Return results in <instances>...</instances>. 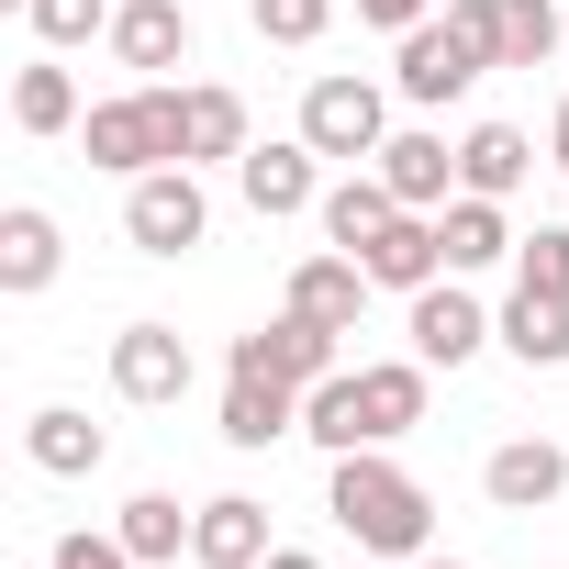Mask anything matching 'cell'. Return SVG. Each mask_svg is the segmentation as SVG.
<instances>
[{
    "mask_svg": "<svg viewBox=\"0 0 569 569\" xmlns=\"http://www.w3.org/2000/svg\"><path fill=\"white\" fill-rule=\"evenodd\" d=\"M491 68H502V46H491V0H447V12H425V23L402 34L391 90H402L413 112H447V101H469Z\"/></svg>",
    "mask_w": 569,
    "mask_h": 569,
    "instance_id": "cell-1",
    "label": "cell"
},
{
    "mask_svg": "<svg viewBox=\"0 0 569 569\" xmlns=\"http://www.w3.org/2000/svg\"><path fill=\"white\" fill-rule=\"evenodd\" d=\"M325 513L369 547V558H425V536H436V502H425V480L413 469H391L380 447H358V458H336V480H325Z\"/></svg>",
    "mask_w": 569,
    "mask_h": 569,
    "instance_id": "cell-2",
    "label": "cell"
},
{
    "mask_svg": "<svg viewBox=\"0 0 569 569\" xmlns=\"http://www.w3.org/2000/svg\"><path fill=\"white\" fill-rule=\"evenodd\" d=\"M179 101H190V90H168V79H146V90H123V101H90V112H79V157L112 168V179L190 168V112H179Z\"/></svg>",
    "mask_w": 569,
    "mask_h": 569,
    "instance_id": "cell-3",
    "label": "cell"
},
{
    "mask_svg": "<svg viewBox=\"0 0 569 569\" xmlns=\"http://www.w3.org/2000/svg\"><path fill=\"white\" fill-rule=\"evenodd\" d=\"M123 234H134L146 257H190V246L212 234L201 179H190V168H146V179H123Z\"/></svg>",
    "mask_w": 569,
    "mask_h": 569,
    "instance_id": "cell-4",
    "label": "cell"
},
{
    "mask_svg": "<svg viewBox=\"0 0 569 569\" xmlns=\"http://www.w3.org/2000/svg\"><path fill=\"white\" fill-rule=\"evenodd\" d=\"M302 134H313V157H380L391 146V101L369 90V79H313L302 90Z\"/></svg>",
    "mask_w": 569,
    "mask_h": 569,
    "instance_id": "cell-5",
    "label": "cell"
},
{
    "mask_svg": "<svg viewBox=\"0 0 569 569\" xmlns=\"http://www.w3.org/2000/svg\"><path fill=\"white\" fill-rule=\"evenodd\" d=\"M234 190H246V212H257V223H279V212H313V201H325V179H313V134L246 146V157H234Z\"/></svg>",
    "mask_w": 569,
    "mask_h": 569,
    "instance_id": "cell-6",
    "label": "cell"
},
{
    "mask_svg": "<svg viewBox=\"0 0 569 569\" xmlns=\"http://www.w3.org/2000/svg\"><path fill=\"white\" fill-rule=\"evenodd\" d=\"M223 369H268V380H336V325H313V313H291L279 302V325H257V336H234V358Z\"/></svg>",
    "mask_w": 569,
    "mask_h": 569,
    "instance_id": "cell-7",
    "label": "cell"
},
{
    "mask_svg": "<svg viewBox=\"0 0 569 569\" xmlns=\"http://www.w3.org/2000/svg\"><path fill=\"white\" fill-rule=\"evenodd\" d=\"M112 391L146 402V413L179 402V391H190V336H179V325H123V336H112Z\"/></svg>",
    "mask_w": 569,
    "mask_h": 569,
    "instance_id": "cell-8",
    "label": "cell"
},
{
    "mask_svg": "<svg viewBox=\"0 0 569 569\" xmlns=\"http://www.w3.org/2000/svg\"><path fill=\"white\" fill-rule=\"evenodd\" d=\"M480 491H491L502 513H547V502L569 491V447H558V436H502V447L480 458Z\"/></svg>",
    "mask_w": 569,
    "mask_h": 569,
    "instance_id": "cell-9",
    "label": "cell"
},
{
    "mask_svg": "<svg viewBox=\"0 0 569 569\" xmlns=\"http://www.w3.org/2000/svg\"><path fill=\"white\" fill-rule=\"evenodd\" d=\"M480 347H491V313L458 291V268L436 279V291H413V358H425V369H469Z\"/></svg>",
    "mask_w": 569,
    "mask_h": 569,
    "instance_id": "cell-10",
    "label": "cell"
},
{
    "mask_svg": "<svg viewBox=\"0 0 569 569\" xmlns=\"http://www.w3.org/2000/svg\"><path fill=\"white\" fill-rule=\"evenodd\" d=\"M279 536H268V502H246V491H212V502H190V569H257Z\"/></svg>",
    "mask_w": 569,
    "mask_h": 569,
    "instance_id": "cell-11",
    "label": "cell"
},
{
    "mask_svg": "<svg viewBox=\"0 0 569 569\" xmlns=\"http://www.w3.org/2000/svg\"><path fill=\"white\" fill-rule=\"evenodd\" d=\"M358 268L380 279V291H402V302H413V291H436V279H447V234H436V212H391V223H380V246H369Z\"/></svg>",
    "mask_w": 569,
    "mask_h": 569,
    "instance_id": "cell-12",
    "label": "cell"
},
{
    "mask_svg": "<svg viewBox=\"0 0 569 569\" xmlns=\"http://www.w3.org/2000/svg\"><path fill=\"white\" fill-rule=\"evenodd\" d=\"M279 436H302V380L234 369L223 380V447H279Z\"/></svg>",
    "mask_w": 569,
    "mask_h": 569,
    "instance_id": "cell-13",
    "label": "cell"
},
{
    "mask_svg": "<svg viewBox=\"0 0 569 569\" xmlns=\"http://www.w3.org/2000/svg\"><path fill=\"white\" fill-rule=\"evenodd\" d=\"M425 380H436L425 358H369V369H358V436H369V447L413 436V425H425Z\"/></svg>",
    "mask_w": 569,
    "mask_h": 569,
    "instance_id": "cell-14",
    "label": "cell"
},
{
    "mask_svg": "<svg viewBox=\"0 0 569 569\" xmlns=\"http://www.w3.org/2000/svg\"><path fill=\"white\" fill-rule=\"evenodd\" d=\"M369 291H380V279H369L347 246H325V257H302V268H291V313H313V325H336V336H358Z\"/></svg>",
    "mask_w": 569,
    "mask_h": 569,
    "instance_id": "cell-15",
    "label": "cell"
},
{
    "mask_svg": "<svg viewBox=\"0 0 569 569\" xmlns=\"http://www.w3.org/2000/svg\"><path fill=\"white\" fill-rule=\"evenodd\" d=\"M380 179L402 190V212H447V201H458V146L413 123V134H391V146H380Z\"/></svg>",
    "mask_w": 569,
    "mask_h": 569,
    "instance_id": "cell-16",
    "label": "cell"
},
{
    "mask_svg": "<svg viewBox=\"0 0 569 569\" xmlns=\"http://www.w3.org/2000/svg\"><path fill=\"white\" fill-rule=\"evenodd\" d=\"M101 46H112L123 68H146V79H157V68H179V57H190V12H179V0H112V34H101Z\"/></svg>",
    "mask_w": 569,
    "mask_h": 569,
    "instance_id": "cell-17",
    "label": "cell"
},
{
    "mask_svg": "<svg viewBox=\"0 0 569 569\" xmlns=\"http://www.w3.org/2000/svg\"><path fill=\"white\" fill-rule=\"evenodd\" d=\"M68 268V234H57V212H34V201H12L0 212V291H46V279Z\"/></svg>",
    "mask_w": 569,
    "mask_h": 569,
    "instance_id": "cell-18",
    "label": "cell"
},
{
    "mask_svg": "<svg viewBox=\"0 0 569 569\" xmlns=\"http://www.w3.org/2000/svg\"><path fill=\"white\" fill-rule=\"evenodd\" d=\"M491 347H513L525 369H569V302H558V291H525V279H513V302L491 313Z\"/></svg>",
    "mask_w": 569,
    "mask_h": 569,
    "instance_id": "cell-19",
    "label": "cell"
},
{
    "mask_svg": "<svg viewBox=\"0 0 569 569\" xmlns=\"http://www.w3.org/2000/svg\"><path fill=\"white\" fill-rule=\"evenodd\" d=\"M313 212H325V246H347V257H369V246H380V223L402 212V190H391L380 168H347V179H336V190H325Z\"/></svg>",
    "mask_w": 569,
    "mask_h": 569,
    "instance_id": "cell-20",
    "label": "cell"
},
{
    "mask_svg": "<svg viewBox=\"0 0 569 569\" xmlns=\"http://www.w3.org/2000/svg\"><path fill=\"white\" fill-rule=\"evenodd\" d=\"M436 234H447V268H458V279H480V268H502V257L525 246V234L502 223V201H480V190H458V201L436 212Z\"/></svg>",
    "mask_w": 569,
    "mask_h": 569,
    "instance_id": "cell-21",
    "label": "cell"
},
{
    "mask_svg": "<svg viewBox=\"0 0 569 569\" xmlns=\"http://www.w3.org/2000/svg\"><path fill=\"white\" fill-rule=\"evenodd\" d=\"M23 458H34L46 480H90V469L112 458V436H101L90 413H68V402H46V413L23 425Z\"/></svg>",
    "mask_w": 569,
    "mask_h": 569,
    "instance_id": "cell-22",
    "label": "cell"
},
{
    "mask_svg": "<svg viewBox=\"0 0 569 569\" xmlns=\"http://www.w3.org/2000/svg\"><path fill=\"white\" fill-rule=\"evenodd\" d=\"M525 168H536V146H525L513 123H469V134H458V190L513 201V190H525Z\"/></svg>",
    "mask_w": 569,
    "mask_h": 569,
    "instance_id": "cell-23",
    "label": "cell"
},
{
    "mask_svg": "<svg viewBox=\"0 0 569 569\" xmlns=\"http://www.w3.org/2000/svg\"><path fill=\"white\" fill-rule=\"evenodd\" d=\"M558 34H569V0H491V46H502V68H547Z\"/></svg>",
    "mask_w": 569,
    "mask_h": 569,
    "instance_id": "cell-24",
    "label": "cell"
},
{
    "mask_svg": "<svg viewBox=\"0 0 569 569\" xmlns=\"http://www.w3.org/2000/svg\"><path fill=\"white\" fill-rule=\"evenodd\" d=\"M12 123H23V134H79V79H68L57 57H34V68L12 79Z\"/></svg>",
    "mask_w": 569,
    "mask_h": 569,
    "instance_id": "cell-25",
    "label": "cell"
},
{
    "mask_svg": "<svg viewBox=\"0 0 569 569\" xmlns=\"http://www.w3.org/2000/svg\"><path fill=\"white\" fill-rule=\"evenodd\" d=\"M112 536H123V547H134V558H146V569H168V558H179V547H190V513H179V491H134V502H123V525H112Z\"/></svg>",
    "mask_w": 569,
    "mask_h": 569,
    "instance_id": "cell-26",
    "label": "cell"
},
{
    "mask_svg": "<svg viewBox=\"0 0 569 569\" xmlns=\"http://www.w3.org/2000/svg\"><path fill=\"white\" fill-rule=\"evenodd\" d=\"M179 112H190V168H201V157H246V146H257V134H246V101H234V90H190Z\"/></svg>",
    "mask_w": 569,
    "mask_h": 569,
    "instance_id": "cell-27",
    "label": "cell"
},
{
    "mask_svg": "<svg viewBox=\"0 0 569 569\" xmlns=\"http://www.w3.org/2000/svg\"><path fill=\"white\" fill-rule=\"evenodd\" d=\"M23 23L68 57V46H90V34H112V0H23Z\"/></svg>",
    "mask_w": 569,
    "mask_h": 569,
    "instance_id": "cell-28",
    "label": "cell"
},
{
    "mask_svg": "<svg viewBox=\"0 0 569 569\" xmlns=\"http://www.w3.org/2000/svg\"><path fill=\"white\" fill-rule=\"evenodd\" d=\"M513 279H525V291H558V302H569V223H536V234L513 246Z\"/></svg>",
    "mask_w": 569,
    "mask_h": 569,
    "instance_id": "cell-29",
    "label": "cell"
},
{
    "mask_svg": "<svg viewBox=\"0 0 569 569\" xmlns=\"http://www.w3.org/2000/svg\"><path fill=\"white\" fill-rule=\"evenodd\" d=\"M246 23H257L268 46H313V34L336 23V0H246Z\"/></svg>",
    "mask_w": 569,
    "mask_h": 569,
    "instance_id": "cell-30",
    "label": "cell"
},
{
    "mask_svg": "<svg viewBox=\"0 0 569 569\" xmlns=\"http://www.w3.org/2000/svg\"><path fill=\"white\" fill-rule=\"evenodd\" d=\"M46 569H146V558H134L123 536H90V525H79V536H57V558H46Z\"/></svg>",
    "mask_w": 569,
    "mask_h": 569,
    "instance_id": "cell-31",
    "label": "cell"
},
{
    "mask_svg": "<svg viewBox=\"0 0 569 569\" xmlns=\"http://www.w3.org/2000/svg\"><path fill=\"white\" fill-rule=\"evenodd\" d=\"M425 12H436V0H358V23H380V34H413Z\"/></svg>",
    "mask_w": 569,
    "mask_h": 569,
    "instance_id": "cell-32",
    "label": "cell"
},
{
    "mask_svg": "<svg viewBox=\"0 0 569 569\" xmlns=\"http://www.w3.org/2000/svg\"><path fill=\"white\" fill-rule=\"evenodd\" d=\"M257 569H325V558H313V547H268Z\"/></svg>",
    "mask_w": 569,
    "mask_h": 569,
    "instance_id": "cell-33",
    "label": "cell"
},
{
    "mask_svg": "<svg viewBox=\"0 0 569 569\" xmlns=\"http://www.w3.org/2000/svg\"><path fill=\"white\" fill-rule=\"evenodd\" d=\"M547 157L569 168V90H558V123H547Z\"/></svg>",
    "mask_w": 569,
    "mask_h": 569,
    "instance_id": "cell-34",
    "label": "cell"
},
{
    "mask_svg": "<svg viewBox=\"0 0 569 569\" xmlns=\"http://www.w3.org/2000/svg\"><path fill=\"white\" fill-rule=\"evenodd\" d=\"M413 569H458V558H413Z\"/></svg>",
    "mask_w": 569,
    "mask_h": 569,
    "instance_id": "cell-35",
    "label": "cell"
},
{
    "mask_svg": "<svg viewBox=\"0 0 569 569\" xmlns=\"http://www.w3.org/2000/svg\"><path fill=\"white\" fill-rule=\"evenodd\" d=\"M391 569H413V558H391Z\"/></svg>",
    "mask_w": 569,
    "mask_h": 569,
    "instance_id": "cell-36",
    "label": "cell"
}]
</instances>
